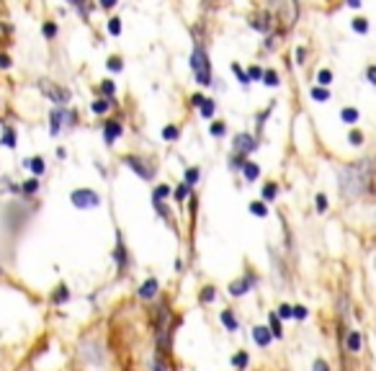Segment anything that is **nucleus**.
I'll return each mask as SVG.
<instances>
[{"mask_svg":"<svg viewBox=\"0 0 376 371\" xmlns=\"http://www.w3.org/2000/svg\"><path fill=\"white\" fill-rule=\"evenodd\" d=\"M232 144H235V152H240V155H248V152H253L258 144H255V137L253 134H248V132H240L235 139H232Z\"/></svg>","mask_w":376,"mask_h":371,"instance_id":"5","label":"nucleus"},{"mask_svg":"<svg viewBox=\"0 0 376 371\" xmlns=\"http://www.w3.org/2000/svg\"><path fill=\"white\" fill-rule=\"evenodd\" d=\"M330 83H333V72H330V70H320V72H317V85L327 88Z\"/></svg>","mask_w":376,"mask_h":371,"instance_id":"22","label":"nucleus"},{"mask_svg":"<svg viewBox=\"0 0 376 371\" xmlns=\"http://www.w3.org/2000/svg\"><path fill=\"white\" fill-rule=\"evenodd\" d=\"M155 294H158V281H155V278L144 281L142 289H139V296H142V299H152Z\"/></svg>","mask_w":376,"mask_h":371,"instance_id":"12","label":"nucleus"},{"mask_svg":"<svg viewBox=\"0 0 376 371\" xmlns=\"http://www.w3.org/2000/svg\"><path fill=\"white\" fill-rule=\"evenodd\" d=\"M312 371H330V368H327V363H325L322 358H317V361H315V368H312Z\"/></svg>","mask_w":376,"mask_h":371,"instance_id":"50","label":"nucleus"},{"mask_svg":"<svg viewBox=\"0 0 376 371\" xmlns=\"http://www.w3.org/2000/svg\"><path fill=\"white\" fill-rule=\"evenodd\" d=\"M155 371H165V366H163L160 361H155Z\"/></svg>","mask_w":376,"mask_h":371,"instance_id":"54","label":"nucleus"},{"mask_svg":"<svg viewBox=\"0 0 376 371\" xmlns=\"http://www.w3.org/2000/svg\"><path fill=\"white\" fill-rule=\"evenodd\" d=\"M268 325H271V327H268V330H271V335H276V338H281V335H283L278 315H273V312H271V315H268Z\"/></svg>","mask_w":376,"mask_h":371,"instance_id":"16","label":"nucleus"},{"mask_svg":"<svg viewBox=\"0 0 376 371\" xmlns=\"http://www.w3.org/2000/svg\"><path fill=\"white\" fill-rule=\"evenodd\" d=\"M209 132H211L214 137H224V134H227V126H224V121H214V124L209 126Z\"/></svg>","mask_w":376,"mask_h":371,"instance_id":"24","label":"nucleus"},{"mask_svg":"<svg viewBox=\"0 0 376 371\" xmlns=\"http://www.w3.org/2000/svg\"><path fill=\"white\" fill-rule=\"evenodd\" d=\"M265 21H268V16H265V13H263V16H258L255 21H250V24H253V29H258V31H268L271 26H268V24H265Z\"/></svg>","mask_w":376,"mask_h":371,"instance_id":"26","label":"nucleus"},{"mask_svg":"<svg viewBox=\"0 0 376 371\" xmlns=\"http://www.w3.org/2000/svg\"><path fill=\"white\" fill-rule=\"evenodd\" d=\"M353 31H358V34H366V31H368V24H366V18H356V21H353Z\"/></svg>","mask_w":376,"mask_h":371,"instance_id":"36","label":"nucleus"},{"mask_svg":"<svg viewBox=\"0 0 376 371\" xmlns=\"http://www.w3.org/2000/svg\"><path fill=\"white\" fill-rule=\"evenodd\" d=\"M201 304H209V302H214L216 299V291H214V286H204V291H201Z\"/></svg>","mask_w":376,"mask_h":371,"instance_id":"27","label":"nucleus"},{"mask_svg":"<svg viewBox=\"0 0 376 371\" xmlns=\"http://www.w3.org/2000/svg\"><path fill=\"white\" fill-rule=\"evenodd\" d=\"M124 163H126L131 170H134L139 178H144V181H149V178L155 176V170H152V168H149L142 158H137V155H126V158H124Z\"/></svg>","mask_w":376,"mask_h":371,"instance_id":"4","label":"nucleus"},{"mask_svg":"<svg viewBox=\"0 0 376 371\" xmlns=\"http://www.w3.org/2000/svg\"><path fill=\"white\" fill-rule=\"evenodd\" d=\"M191 70H193V78L201 88L211 85V62H209V54L201 44H196L191 52Z\"/></svg>","mask_w":376,"mask_h":371,"instance_id":"2","label":"nucleus"},{"mask_svg":"<svg viewBox=\"0 0 376 371\" xmlns=\"http://www.w3.org/2000/svg\"><path fill=\"white\" fill-rule=\"evenodd\" d=\"M260 78H263V70H260V67H250L248 80H260Z\"/></svg>","mask_w":376,"mask_h":371,"instance_id":"47","label":"nucleus"},{"mask_svg":"<svg viewBox=\"0 0 376 371\" xmlns=\"http://www.w3.org/2000/svg\"><path fill=\"white\" fill-rule=\"evenodd\" d=\"M348 142L358 147V144H363V134H361V132H356V129H353V132L348 134Z\"/></svg>","mask_w":376,"mask_h":371,"instance_id":"41","label":"nucleus"},{"mask_svg":"<svg viewBox=\"0 0 376 371\" xmlns=\"http://www.w3.org/2000/svg\"><path fill=\"white\" fill-rule=\"evenodd\" d=\"M250 214H255V216H268V206H265V201H253V204H250Z\"/></svg>","mask_w":376,"mask_h":371,"instance_id":"21","label":"nucleus"},{"mask_svg":"<svg viewBox=\"0 0 376 371\" xmlns=\"http://www.w3.org/2000/svg\"><path fill=\"white\" fill-rule=\"evenodd\" d=\"M0 273H3V268H0Z\"/></svg>","mask_w":376,"mask_h":371,"instance_id":"57","label":"nucleus"},{"mask_svg":"<svg viewBox=\"0 0 376 371\" xmlns=\"http://www.w3.org/2000/svg\"><path fill=\"white\" fill-rule=\"evenodd\" d=\"M101 6H103V8H114L116 0H101Z\"/></svg>","mask_w":376,"mask_h":371,"instance_id":"53","label":"nucleus"},{"mask_svg":"<svg viewBox=\"0 0 376 371\" xmlns=\"http://www.w3.org/2000/svg\"><path fill=\"white\" fill-rule=\"evenodd\" d=\"M24 165H26V168H31V170L36 173V176H41V173L47 170V165H44V160H41V158H31V160H24Z\"/></svg>","mask_w":376,"mask_h":371,"instance_id":"17","label":"nucleus"},{"mask_svg":"<svg viewBox=\"0 0 376 371\" xmlns=\"http://www.w3.org/2000/svg\"><path fill=\"white\" fill-rule=\"evenodd\" d=\"M196 181H198V168H188V170H186V183L193 186Z\"/></svg>","mask_w":376,"mask_h":371,"instance_id":"39","label":"nucleus"},{"mask_svg":"<svg viewBox=\"0 0 376 371\" xmlns=\"http://www.w3.org/2000/svg\"><path fill=\"white\" fill-rule=\"evenodd\" d=\"M253 338H255V343H258L260 348H265V345L273 340V335H271L268 327H253Z\"/></svg>","mask_w":376,"mask_h":371,"instance_id":"10","label":"nucleus"},{"mask_svg":"<svg viewBox=\"0 0 376 371\" xmlns=\"http://www.w3.org/2000/svg\"><path fill=\"white\" fill-rule=\"evenodd\" d=\"M253 283H255V278L253 276H245V278H240V281H235V283H230V294L232 296H242V294H245L250 286H253Z\"/></svg>","mask_w":376,"mask_h":371,"instance_id":"8","label":"nucleus"},{"mask_svg":"<svg viewBox=\"0 0 376 371\" xmlns=\"http://www.w3.org/2000/svg\"><path fill=\"white\" fill-rule=\"evenodd\" d=\"M21 191H24V193H36V191H39V181L31 178V181H26V183H21Z\"/></svg>","mask_w":376,"mask_h":371,"instance_id":"31","label":"nucleus"},{"mask_svg":"<svg viewBox=\"0 0 376 371\" xmlns=\"http://www.w3.org/2000/svg\"><path fill=\"white\" fill-rule=\"evenodd\" d=\"M366 78H368L371 85H376V67H368V70H366Z\"/></svg>","mask_w":376,"mask_h":371,"instance_id":"48","label":"nucleus"},{"mask_svg":"<svg viewBox=\"0 0 376 371\" xmlns=\"http://www.w3.org/2000/svg\"><path fill=\"white\" fill-rule=\"evenodd\" d=\"M317 211H327V196L317 193Z\"/></svg>","mask_w":376,"mask_h":371,"instance_id":"45","label":"nucleus"},{"mask_svg":"<svg viewBox=\"0 0 376 371\" xmlns=\"http://www.w3.org/2000/svg\"><path fill=\"white\" fill-rule=\"evenodd\" d=\"M101 91H103L108 98H111V96L116 93V83H114V80H103V83H101Z\"/></svg>","mask_w":376,"mask_h":371,"instance_id":"30","label":"nucleus"},{"mask_svg":"<svg viewBox=\"0 0 376 371\" xmlns=\"http://www.w3.org/2000/svg\"><path fill=\"white\" fill-rule=\"evenodd\" d=\"M242 173H245V178H248L250 183L260 178V168H258L255 163H250V160H245V163H242Z\"/></svg>","mask_w":376,"mask_h":371,"instance_id":"11","label":"nucleus"},{"mask_svg":"<svg viewBox=\"0 0 376 371\" xmlns=\"http://www.w3.org/2000/svg\"><path fill=\"white\" fill-rule=\"evenodd\" d=\"M108 34H111V36L121 34V18H111V21H108Z\"/></svg>","mask_w":376,"mask_h":371,"instance_id":"29","label":"nucleus"},{"mask_svg":"<svg viewBox=\"0 0 376 371\" xmlns=\"http://www.w3.org/2000/svg\"><path fill=\"white\" fill-rule=\"evenodd\" d=\"M59 121H62V111H52V134L59 132Z\"/></svg>","mask_w":376,"mask_h":371,"instance_id":"40","label":"nucleus"},{"mask_svg":"<svg viewBox=\"0 0 376 371\" xmlns=\"http://www.w3.org/2000/svg\"><path fill=\"white\" fill-rule=\"evenodd\" d=\"M198 108H201V116H204V119H211V116H214V111H216V103H214L211 98H204Z\"/></svg>","mask_w":376,"mask_h":371,"instance_id":"14","label":"nucleus"},{"mask_svg":"<svg viewBox=\"0 0 376 371\" xmlns=\"http://www.w3.org/2000/svg\"><path fill=\"white\" fill-rule=\"evenodd\" d=\"M232 72L237 75V80H240V85H242V88H248V85H250V80H248V75H245V72H242V70L237 67V64H232Z\"/></svg>","mask_w":376,"mask_h":371,"instance_id":"34","label":"nucleus"},{"mask_svg":"<svg viewBox=\"0 0 376 371\" xmlns=\"http://www.w3.org/2000/svg\"><path fill=\"white\" fill-rule=\"evenodd\" d=\"M116 260H119V266H121V268L126 266V255H124V245H121V237H119V248H116Z\"/></svg>","mask_w":376,"mask_h":371,"instance_id":"43","label":"nucleus"},{"mask_svg":"<svg viewBox=\"0 0 376 371\" xmlns=\"http://www.w3.org/2000/svg\"><path fill=\"white\" fill-rule=\"evenodd\" d=\"M340 191L343 196H361L363 191H368V183H371V165L363 160L358 165H350L343 170V176H340Z\"/></svg>","mask_w":376,"mask_h":371,"instance_id":"1","label":"nucleus"},{"mask_svg":"<svg viewBox=\"0 0 376 371\" xmlns=\"http://www.w3.org/2000/svg\"><path fill=\"white\" fill-rule=\"evenodd\" d=\"M219 320H222V325L227 327L230 333H235V330H237V320H235V315H232L230 310H224L222 315H219Z\"/></svg>","mask_w":376,"mask_h":371,"instance_id":"13","label":"nucleus"},{"mask_svg":"<svg viewBox=\"0 0 376 371\" xmlns=\"http://www.w3.org/2000/svg\"><path fill=\"white\" fill-rule=\"evenodd\" d=\"M44 36H47V39H52V36H57V24H44Z\"/></svg>","mask_w":376,"mask_h":371,"instance_id":"44","label":"nucleus"},{"mask_svg":"<svg viewBox=\"0 0 376 371\" xmlns=\"http://www.w3.org/2000/svg\"><path fill=\"white\" fill-rule=\"evenodd\" d=\"M121 132H124V126H121L119 121H108V124L103 126V139H106V144H114V142L121 137Z\"/></svg>","mask_w":376,"mask_h":371,"instance_id":"7","label":"nucleus"},{"mask_svg":"<svg viewBox=\"0 0 376 371\" xmlns=\"http://www.w3.org/2000/svg\"><path fill=\"white\" fill-rule=\"evenodd\" d=\"M3 144L11 147V150L16 147V132H13V126H6V129H3Z\"/></svg>","mask_w":376,"mask_h":371,"instance_id":"20","label":"nucleus"},{"mask_svg":"<svg viewBox=\"0 0 376 371\" xmlns=\"http://www.w3.org/2000/svg\"><path fill=\"white\" fill-rule=\"evenodd\" d=\"M348 6H353V8H358V6H361V0H348Z\"/></svg>","mask_w":376,"mask_h":371,"instance_id":"55","label":"nucleus"},{"mask_svg":"<svg viewBox=\"0 0 376 371\" xmlns=\"http://www.w3.org/2000/svg\"><path fill=\"white\" fill-rule=\"evenodd\" d=\"M191 101H193V106H201L204 96H201V93H193V96H191Z\"/></svg>","mask_w":376,"mask_h":371,"instance_id":"52","label":"nucleus"},{"mask_svg":"<svg viewBox=\"0 0 376 371\" xmlns=\"http://www.w3.org/2000/svg\"><path fill=\"white\" fill-rule=\"evenodd\" d=\"M361 345H363L361 333H358V330H350L348 338H345V351H348V353H361Z\"/></svg>","mask_w":376,"mask_h":371,"instance_id":"9","label":"nucleus"},{"mask_svg":"<svg viewBox=\"0 0 376 371\" xmlns=\"http://www.w3.org/2000/svg\"><path fill=\"white\" fill-rule=\"evenodd\" d=\"M309 93H312V98H315V101H327V98H330L327 88H322V85H315V88L309 91Z\"/></svg>","mask_w":376,"mask_h":371,"instance_id":"23","label":"nucleus"},{"mask_svg":"<svg viewBox=\"0 0 376 371\" xmlns=\"http://www.w3.org/2000/svg\"><path fill=\"white\" fill-rule=\"evenodd\" d=\"M232 366L242 371V368H245V366H248V353H237V356L232 358Z\"/></svg>","mask_w":376,"mask_h":371,"instance_id":"33","label":"nucleus"},{"mask_svg":"<svg viewBox=\"0 0 376 371\" xmlns=\"http://www.w3.org/2000/svg\"><path fill=\"white\" fill-rule=\"evenodd\" d=\"M108 70H114V72H121V67H124V64H121V59L119 57H108Z\"/></svg>","mask_w":376,"mask_h":371,"instance_id":"37","label":"nucleus"},{"mask_svg":"<svg viewBox=\"0 0 376 371\" xmlns=\"http://www.w3.org/2000/svg\"><path fill=\"white\" fill-rule=\"evenodd\" d=\"M242 163H245V155H240V152H237L235 158H230V165H232V168H242Z\"/></svg>","mask_w":376,"mask_h":371,"instance_id":"46","label":"nucleus"},{"mask_svg":"<svg viewBox=\"0 0 376 371\" xmlns=\"http://www.w3.org/2000/svg\"><path fill=\"white\" fill-rule=\"evenodd\" d=\"M178 134H181L178 126H165V129H163V137H165V139H178Z\"/></svg>","mask_w":376,"mask_h":371,"instance_id":"38","label":"nucleus"},{"mask_svg":"<svg viewBox=\"0 0 376 371\" xmlns=\"http://www.w3.org/2000/svg\"><path fill=\"white\" fill-rule=\"evenodd\" d=\"M263 85H265V88H276V85H278V72H273V70H263Z\"/></svg>","mask_w":376,"mask_h":371,"instance_id":"15","label":"nucleus"},{"mask_svg":"<svg viewBox=\"0 0 376 371\" xmlns=\"http://www.w3.org/2000/svg\"><path fill=\"white\" fill-rule=\"evenodd\" d=\"M67 299H70L67 286H59V289H57V294H54V304H62V302H67Z\"/></svg>","mask_w":376,"mask_h":371,"instance_id":"32","label":"nucleus"},{"mask_svg":"<svg viewBox=\"0 0 376 371\" xmlns=\"http://www.w3.org/2000/svg\"><path fill=\"white\" fill-rule=\"evenodd\" d=\"M276 193H278V186H276V183H268V186L263 188V199H265V201H273Z\"/></svg>","mask_w":376,"mask_h":371,"instance_id":"25","label":"nucleus"},{"mask_svg":"<svg viewBox=\"0 0 376 371\" xmlns=\"http://www.w3.org/2000/svg\"><path fill=\"white\" fill-rule=\"evenodd\" d=\"M41 91L47 93L54 103H67V101H70V93H67V91H59L57 85L49 83V80H41Z\"/></svg>","mask_w":376,"mask_h":371,"instance_id":"6","label":"nucleus"},{"mask_svg":"<svg viewBox=\"0 0 376 371\" xmlns=\"http://www.w3.org/2000/svg\"><path fill=\"white\" fill-rule=\"evenodd\" d=\"M276 315H278V320H289V317H294V307L291 304H281Z\"/></svg>","mask_w":376,"mask_h":371,"instance_id":"28","label":"nucleus"},{"mask_svg":"<svg viewBox=\"0 0 376 371\" xmlns=\"http://www.w3.org/2000/svg\"><path fill=\"white\" fill-rule=\"evenodd\" d=\"M188 193H191V186H188V183H183L178 191H175V199H178V201H186V196H188Z\"/></svg>","mask_w":376,"mask_h":371,"instance_id":"42","label":"nucleus"},{"mask_svg":"<svg viewBox=\"0 0 376 371\" xmlns=\"http://www.w3.org/2000/svg\"><path fill=\"white\" fill-rule=\"evenodd\" d=\"M70 201H72V206H78V209H96V206L101 204L98 193L91 191V188H78V191H72Z\"/></svg>","mask_w":376,"mask_h":371,"instance_id":"3","label":"nucleus"},{"mask_svg":"<svg viewBox=\"0 0 376 371\" xmlns=\"http://www.w3.org/2000/svg\"><path fill=\"white\" fill-rule=\"evenodd\" d=\"M67 3H72V6H80V3H83V0H67Z\"/></svg>","mask_w":376,"mask_h":371,"instance_id":"56","label":"nucleus"},{"mask_svg":"<svg viewBox=\"0 0 376 371\" xmlns=\"http://www.w3.org/2000/svg\"><path fill=\"white\" fill-rule=\"evenodd\" d=\"M340 116H343V121H345V124H356V121L361 119L358 108H343V114H340Z\"/></svg>","mask_w":376,"mask_h":371,"instance_id":"18","label":"nucleus"},{"mask_svg":"<svg viewBox=\"0 0 376 371\" xmlns=\"http://www.w3.org/2000/svg\"><path fill=\"white\" fill-rule=\"evenodd\" d=\"M114 103L111 101H106V98H98L91 108H93V114H108V108H111Z\"/></svg>","mask_w":376,"mask_h":371,"instance_id":"19","label":"nucleus"},{"mask_svg":"<svg viewBox=\"0 0 376 371\" xmlns=\"http://www.w3.org/2000/svg\"><path fill=\"white\" fill-rule=\"evenodd\" d=\"M0 67H11V57L8 54H0Z\"/></svg>","mask_w":376,"mask_h":371,"instance_id":"51","label":"nucleus"},{"mask_svg":"<svg viewBox=\"0 0 376 371\" xmlns=\"http://www.w3.org/2000/svg\"><path fill=\"white\" fill-rule=\"evenodd\" d=\"M170 196V186H158L155 188V201H163V199H168Z\"/></svg>","mask_w":376,"mask_h":371,"instance_id":"35","label":"nucleus"},{"mask_svg":"<svg viewBox=\"0 0 376 371\" xmlns=\"http://www.w3.org/2000/svg\"><path fill=\"white\" fill-rule=\"evenodd\" d=\"M309 312H307V307H294V317H299V320H304Z\"/></svg>","mask_w":376,"mask_h":371,"instance_id":"49","label":"nucleus"}]
</instances>
